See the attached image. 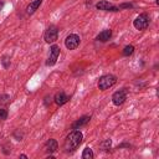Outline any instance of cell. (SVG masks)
<instances>
[{"mask_svg": "<svg viewBox=\"0 0 159 159\" xmlns=\"http://www.w3.org/2000/svg\"><path fill=\"white\" fill-rule=\"evenodd\" d=\"M82 138H83V135H82V133L80 132V130H73V132H71L67 137H66V139H65V143H63V149H65V152H67V153H70V152H73L75 149H77V147L82 143Z\"/></svg>", "mask_w": 159, "mask_h": 159, "instance_id": "6da1fadb", "label": "cell"}, {"mask_svg": "<svg viewBox=\"0 0 159 159\" xmlns=\"http://www.w3.org/2000/svg\"><path fill=\"white\" fill-rule=\"evenodd\" d=\"M116 82H117V78H116V76H113V75L102 76V77L99 78V81H98V88H99L101 91H106V89H108L109 87H112L113 84H116Z\"/></svg>", "mask_w": 159, "mask_h": 159, "instance_id": "7a4b0ae2", "label": "cell"}, {"mask_svg": "<svg viewBox=\"0 0 159 159\" xmlns=\"http://www.w3.org/2000/svg\"><path fill=\"white\" fill-rule=\"evenodd\" d=\"M149 16L147 15V14H140L139 16H137V19L134 20V22H133V25H134V27L137 29V30H145L147 27H148V25H149Z\"/></svg>", "mask_w": 159, "mask_h": 159, "instance_id": "3957f363", "label": "cell"}, {"mask_svg": "<svg viewBox=\"0 0 159 159\" xmlns=\"http://www.w3.org/2000/svg\"><path fill=\"white\" fill-rule=\"evenodd\" d=\"M58 37V30L56 26H50L43 34V39L47 43H53Z\"/></svg>", "mask_w": 159, "mask_h": 159, "instance_id": "277c9868", "label": "cell"}, {"mask_svg": "<svg viewBox=\"0 0 159 159\" xmlns=\"http://www.w3.org/2000/svg\"><path fill=\"white\" fill-rule=\"evenodd\" d=\"M80 41H81V39H80L78 35L71 34V35H68V36L66 37V40H65V46H66L68 50H75V48H77V46L80 45Z\"/></svg>", "mask_w": 159, "mask_h": 159, "instance_id": "5b68a950", "label": "cell"}, {"mask_svg": "<svg viewBox=\"0 0 159 159\" xmlns=\"http://www.w3.org/2000/svg\"><path fill=\"white\" fill-rule=\"evenodd\" d=\"M58 56H60V47L57 45H52L51 46V50H50V57H48L46 65L47 66H53L56 63Z\"/></svg>", "mask_w": 159, "mask_h": 159, "instance_id": "8992f818", "label": "cell"}, {"mask_svg": "<svg viewBox=\"0 0 159 159\" xmlns=\"http://www.w3.org/2000/svg\"><path fill=\"white\" fill-rule=\"evenodd\" d=\"M125 99H127V92H125L124 89H119V91L114 92L113 96H112V102H113V104H116V106L123 104Z\"/></svg>", "mask_w": 159, "mask_h": 159, "instance_id": "52a82bcc", "label": "cell"}, {"mask_svg": "<svg viewBox=\"0 0 159 159\" xmlns=\"http://www.w3.org/2000/svg\"><path fill=\"white\" fill-rule=\"evenodd\" d=\"M96 7H97L98 10H104V11H118V10H119V7L113 6L112 4H109V2L106 1V0H102V1L97 2Z\"/></svg>", "mask_w": 159, "mask_h": 159, "instance_id": "ba28073f", "label": "cell"}, {"mask_svg": "<svg viewBox=\"0 0 159 159\" xmlns=\"http://www.w3.org/2000/svg\"><path fill=\"white\" fill-rule=\"evenodd\" d=\"M53 101H55V103L56 104H58V106H62V104H65L67 101H68V97H67V94L65 93V92H57L56 93V96H55V98H53Z\"/></svg>", "mask_w": 159, "mask_h": 159, "instance_id": "9c48e42d", "label": "cell"}, {"mask_svg": "<svg viewBox=\"0 0 159 159\" xmlns=\"http://www.w3.org/2000/svg\"><path fill=\"white\" fill-rule=\"evenodd\" d=\"M57 147L58 145H57V142L55 139H48L45 144V150L47 153H55L57 150Z\"/></svg>", "mask_w": 159, "mask_h": 159, "instance_id": "30bf717a", "label": "cell"}, {"mask_svg": "<svg viewBox=\"0 0 159 159\" xmlns=\"http://www.w3.org/2000/svg\"><path fill=\"white\" fill-rule=\"evenodd\" d=\"M41 4H42V0H35V1L30 2V4H29V6L26 7V12H27L29 15L34 14V12L39 9V6H40Z\"/></svg>", "mask_w": 159, "mask_h": 159, "instance_id": "8fae6325", "label": "cell"}, {"mask_svg": "<svg viewBox=\"0 0 159 159\" xmlns=\"http://www.w3.org/2000/svg\"><path fill=\"white\" fill-rule=\"evenodd\" d=\"M111 36H112V31H111L109 29L103 30V31H102V32H99V35L97 36V41L106 42V41H108V40L111 39Z\"/></svg>", "mask_w": 159, "mask_h": 159, "instance_id": "7c38bea8", "label": "cell"}, {"mask_svg": "<svg viewBox=\"0 0 159 159\" xmlns=\"http://www.w3.org/2000/svg\"><path fill=\"white\" fill-rule=\"evenodd\" d=\"M89 117L88 116H83V117H81L78 120H76L73 124H72V128L73 129H78L80 127H82V125H84V124H87L88 122H89Z\"/></svg>", "mask_w": 159, "mask_h": 159, "instance_id": "4fadbf2b", "label": "cell"}, {"mask_svg": "<svg viewBox=\"0 0 159 159\" xmlns=\"http://www.w3.org/2000/svg\"><path fill=\"white\" fill-rule=\"evenodd\" d=\"M82 158L83 159H92L93 158V152H92V149L91 148H84V150H83V153H82Z\"/></svg>", "mask_w": 159, "mask_h": 159, "instance_id": "5bb4252c", "label": "cell"}, {"mask_svg": "<svg viewBox=\"0 0 159 159\" xmlns=\"http://www.w3.org/2000/svg\"><path fill=\"white\" fill-rule=\"evenodd\" d=\"M133 52H134V46H132V45L125 46L124 50H123V55H124V56H129V55H132Z\"/></svg>", "mask_w": 159, "mask_h": 159, "instance_id": "9a60e30c", "label": "cell"}, {"mask_svg": "<svg viewBox=\"0 0 159 159\" xmlns=\"http://www.w3.org/2000/svg\"><path fill=\"white\" fill-rule=\"evenodd\" d=\"M7 118V111L6 109H0V120H4Z\"/></svg>", "mask_w": 159, "mask_h": 159, "instance_id": "2e32d148", "label": "cell"}, {"mask_svg": "<svg viewBox=\"0 0 159 159\" xmlns=\"http://www.w3.org/2000/svg\"><path fill=\"white\" fill-rule=\"evenodd\" d=\"M1 7H2V4H0V9H1Z\"/></svg>", "mask_w": 159, "mask_h": 159, "instance_id": "e0dca14e", "label": "cell"}]
</instances>
